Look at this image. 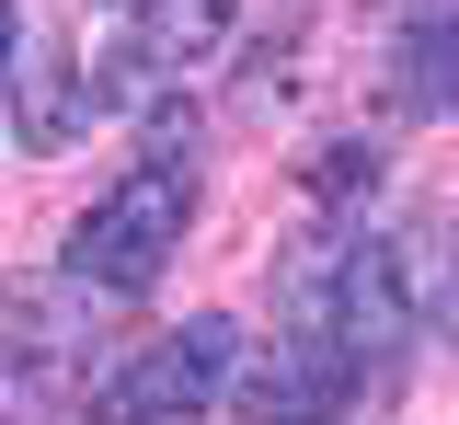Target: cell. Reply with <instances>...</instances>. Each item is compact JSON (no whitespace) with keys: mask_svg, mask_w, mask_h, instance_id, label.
<instances>
[{"mask_svg":"<svg viewBox=\"0 0 459 425\" xmlns=\"http://www.w3.org/2000/svg\"><path fill=\"white\" fill-rule=\"evenodd\" d=\"M230 379H241V322L195 310V322H172L161 345H138L92 391V425H195L207 403H230Z\"/></svg>","mask_w":459,"mask_h":425,"instance_id":"7a4b0ae2","label":"cell"},{"mask_svg":"<svg viewBox=\"0 0 459 425\" xmlns=\"http://www.w3.org/2000/svg\"><path fill=\"white\" fill-rule=\"evenodd\" d=\"M69 126H81V81H69V47H35V58H23V138H35V150H57Z\"/></svg>","mask_w":459,"mask_h":425,"instance_id":"8992f818","label":"cell"},{"mask_svg":"<svg viewBox=\"0 0 459 425\" xmlns=\"http://www.w3.org/2000/svg\"><path fill=\"white\" fill-rule=\"evenodd\" d=\"M402 58H413V69H402V92H413V104H459V12H437Z\"/></svg>","mask_w":459,"mask_h":425,"instance_id":"52a82bcc","label":"cell"},{"mask_svg":"<svg viewBox=\"0 0 459 425\" xmlns=\"http://www.w3.org/2000/svg\"><path fill=\"white\" fill-rule=\"evenodd\" d=\"M344 379H356V357H344L333 334H276V357L241 368L230 403H241L253 425H322V414L344 403Z\"/></svg>","mask_w":459,"mask_h":425,"instance_id":"277c9868","label":"cell"},{"mask_svg":"<svg viewBox=\"0 0 459 425\" xmlns=\"http://www.w3.org/2000/svg\"><path fill=\"white\" fill-rule=\"evenodd\" d=\"M57 310H69V288H12V299H0V403H47V391H69L81 334H57Z\"/></svg>","mask_w":459,"mask_h":425,"instance_id":"5b68a950","label":"cell"},{"mask_svg":"<svg viewBox=\"0 0 459 425\" xmlns=\"http://www.w3.org/2000/svg\"><path fill=\"white\" fill-rule=\"evenodd\" d=\"M230 23H241V0H138V23H126V47H115V81H92V104H104V92H138V81L207 69L230 47Z\"/></svg>","mask_w":459,"mask_h":425,"instance_id":"3957f363","label":"cell"},{"mask_svg":"<svg viewBox=\"0 0 459 425\" xmlns=\"http://www.w3.org/2000/svg\"><path fill=\"white\" fill-rule=\"evenodd\" d=\"M12 23H23V12H12V0H0V58H12Z\"/></svg>","mask_w":459,"mask_h":425,"instance_id":"ba28073f","label":"cell"},{"mask_svg":"<svg viewBox=\"0 0 459 425\" xmlns=\"http://www.w3.org/2000/svg\"><path fill=\"white\" fill-rule=\"evenodd\" d=\"M195 230V173L150 150V161H126V173L92 195V219L69 230V288H92V299H150L161 288V265L184 253Z\"/></svg>","mask_w":459,"mask_h":425,"instance_id":"6da1fadb","label":"cell"}]
</instances>
